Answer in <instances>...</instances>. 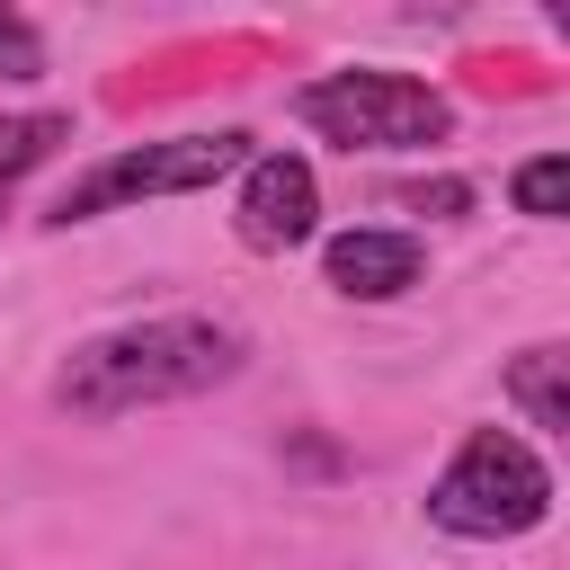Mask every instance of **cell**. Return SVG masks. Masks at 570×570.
Wrapping results in <instances>:
<instances>
[{
    "instance_id": "1",
    "label": "cell",
    "mask_w": 570,
    "mask_h": 570,
    "mask_svg": "<svg viewBox=\"0 0 570 570\" xmlns=\"http://www.w3.org/2000/svg\"><path fill=\"white\" fill-rule=\"evenodd\" d=\"M240 330L205 321V312H160V321H125L71 347L53 401L80 419H125V410H160V401H196L214 383L240 374Z\"/></svg>"
},
{
    "instance_id": "2",
    "label": "cell",
    "mask_w": 570,
    "mask_h": 570,
    "mask_svg": "<svg viewBox=\"0 0 570 570\" xmlns=\"http://www.w3.org/2000/svg\"><path fill=\"white\" fill-rule=\"evenodd\" d=\"M428 517H436L445 534H463V543L534 534V525L552 517V472H543V454H534L525 436H508V428H472V436L454 445V463L436 472Z\"/></svg>"
},
{
    "instance_id": "3",
    "label": "cell",
    "mask_w": 570,
    "mask_h": 570,
    "mask_svg": "<svg viewBox=\"0 0 570 570\" xmlns=\"http://www.w3.org/2000/svg\"><path fill=\"white\" fill-rule=\"evenodd\" d=\"M294 116L312 134H330L338 151H419L454 125V107L410 80V71H330V80H303L294 89Z\"/></svg>"
},
{
    "instance_id": "4",
    "label": "cell",
    "mask_w": 570,
    "mask_h": 570,
    "mask_svg": "<svg viewBox=\"0 0 570 570\" xmlns=\"http://www.w3.org/2000/svg\"><path fill=\"white\" fill-rule=\"evenodd\" d=\"M232 169H249V134H240V125H223V134L134 142V151L98 160L89 178H71V187L53 196V223H89V214L134 205V196H196V187H214V178H232Z\"/></svg>"
},
{
    "instance_id": "5",
    "label": "cell",
    "mask_w": 570,
    "mask_h": 570,
    "mask_svg": "<svg viewBox=\"0 0 570 570\" xmlns=\"http://www.w3.org/2000/svg\"><path fill=\"white\" fill-rule=\"evenodd\" d=\"M312 223H321V178H312V160H294V151H249V169H240V240H249V249H294V240H312Z\"/></svg>"
},
{
    "instance_id": "6",
    "label": "cell",
    "mask_w": 570,
    "mask_h": 570,
    "mask_svg": "<svg viewBox=\"0 0 570 570\" xmlns=\"http://www.w3.org/2000/svg\"><path fill=\"white\" fill-rule=\"evenodd\" d=\"M419 240L410 232H374V223H356V232H338L330 249H321V276L338 285V294H356V303H392V294H410L419 285Z\"/></svg>"
},
{
    "instance_id": "7",
    "label": "cell",
    "mask_w": 570,
    "mask_h": 570,
    "mask_svg": "<svg viewBox=\"0 0 570 570\" xmlns=\"http://www.w3.org/2000/svg\"><path fill=\"white\" fill-rule=\"evenodd\" d=\"M508 401H517L543 436H561V428H570V356H561V347H525V356L508 365Z\"/></svg>"
},
{
    "instance_id": "8",
    "label": "cell",
    "mask_w": 570,
    "mask_h": 570,
    "mask_svg": "<svg viewBox=\"0 0 570 570\" xmlns=\"http://www.w3.org/2000/svg\"><path fill=\"white\" fill-rule=\"evenodd\" d=\"M71 142V116H0V196L36 169V160H53Z\"/></svg>"
},
{
    "instance_id": "9",
    "label": "cell",
    "mask_w": 570,
    "mask_h": 570,
    "mask_svg": "<svg viewBox=\"0 0 570 570\" xmlns=\"http://www.w3.org/2000/svg\"><path fill=\"white\" fill-rule=\"evenodd\" d=\"M508 196H517V214H534V223H552V214L570 205V160H561V151H543V160H525V169L508 178Z\"/></svg>"
},
{
    "instance_id": "10",
    "label": "cell",
    "mask_w": 570,
    "mask_h": 570,
    "mask_svg": "<svg viewBox=\"0 0 570 570\" xmlns=\"http://www.w3.org/2000/svg\"><path fill=\"white\" fill-rule=\"evenodd\" d=\"M0 80H45V36L0 9Z\"/></svg>"
},
{
    "instance_id": "11",
    "label": "cell",
    "mask_w": 570,
    "mask_h": 570,
    "mask_svg": "<svg viewBox=\"0 0 570 570\" xmlns=\"http://www.w3.org/2000/svg\"><path fill=\"white\" fill-rule=\"evenodd\" d=\"M410 205H419V214H463L472 187H463V178H428V187H410Z\"/></svg>"
}]
</instances>
